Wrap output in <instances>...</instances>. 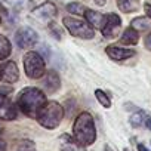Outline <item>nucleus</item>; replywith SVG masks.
<instances>
[{"label":"nucleus","instance_id":"1","mask_svg":"<svg viewBox=\"0 0 151 151\" xmlns=\"http://www.w3.org/2000/svg\"><path fill=\"white\" fill-rule=\"evenodd\" d=\"M47 102L46 93L39 89V88H24L17 99V107L21 110V113H24L27 117L30 119H37V116L40 114L42 108L45 107V104Z\"/></svg>","mask_w":151,"mask_h":151},{"label":"nucleus","instance_id":"2","mask_svg":"<svg viewBox=\"0 0 151 151\" xmlns=\"http://www.w3.org/2000/svg\"><path fill=\"white\" fill-rule=\"evenodd\" d=\"M73 138L80 147H91L96 141V126L91 113L82 111L74 120L73 124Z\"/></svg>","mask_w":151,"mask_h":151},{"label":"nucleus","instance_id":"3","mask_svg":"<svg viewBox=\"0 0 151 151\" xmlns=\"http://www.w3.org/2000/svg\"><path fill=\"white\" fill-rule=\"evenodd\" d=\"M64 119V108L56 101H47L37 116V122L45 129H56Z\"/></svg>","mask_w":151,"mask_h":151},{"label":"nucleus","instance_id":"4","mask_svg":"<svg viewBox=\"0 0 151 151\" xmlns=\"http://www.w3.org/2000/svg\"><path fill=\"white\" fill-rule=\"evenodd\" d=\"M22 64H24V73L28 79H33V80L42 79L46 73L45 56H42L37 50L25 52L22 58Z\"/></svg>","mask_w":151,"mask_h":151},{"label":"nucleus","instance_id":"5","mask_svg":"<svg viewBox=\"0 0 151 151\" xmlns=\"http://www.w3.org/2000/svg\"><path fill=\"white\" fill-rule=\"evenodd\" d=\"M62 24L71 36L77 37V39L91 40L95 37V28L91 27L86 19H80L74 15H67L62 18Z\"/></svg>","mask_w":151,"mask_h":151},{"label":"nucleus","instance_id":"6","mask_svg":"<svg viewBox=\"0 0 151 151\" xmlns=\"http://www.w3.org/2000/svg\"><path fill=\"white\" fill-rule=\"evenodd\" d=\"M15 43L21 49L33 47V46H36L39 43V34L31 27L24 25V27L17 30V33H15Z\"/></svg>","mask_w":151,"mask_h":151},{"label":"nucleus","instance_id":"7","mask_svg":"<svg viewBox=\"0 0 151 151\" xmlns=\"http://www.w3.org/2000/svg\"><path fill=\"white\" fill-rule=\"evenodd\" d=\"M122 28V18L117 14H107L104 15V21L101 25V33L105 39H114Z\"/></svg>","mask_w":151,"mask_h":151},{"label":"nucleus","instance_id":"8","mask_svg":"<svg viewBox=\"0 0 151 151\" xmlns=\"http://www.w3.org/2000/svg\"><path fill=\"white\" fill-rule=\"evenodd\" d=\"M18 119V107L17 104L8 96L0 93V120H17Z\"/></svg>","mask_w":151,"mask_h":151},{"label":"nucleus","instance_id":"9","mask_svg":"<svg viewBox=\"0 0 151 151\" xmlns=\"http://www.w3.org/2000/svg\"><path fill=\"white\" fill-rule=\"evenodd\" d=\"M0 73L2 80L6 83H17L19 79V70L15 61H5L0 64Z\"/></svg>","mask_w":151,"mask_h":151},{"label":"nucleus","instance_id":"10","mask_svg":"<svg viewBox=\"0 0 151 151\" xmlns=\"http://www.w3.org/2000/svg\"><path fill=\"white\" fill-rule=\"evenodd\" d=\"M105 53L108 55L110 59L113 61H124L129 59L132 56H135V50L133 49H127V47H120L117 45H108L105 47Z\"/></svg>","mask_w":151,"mask_h":151},{"label":"nucleus","instance_id":"11","mask_svg":"<svg viewBox=\"0 0 151 151\" xmlns=\"http://www.w3.org/2000/svg\"><path fill=\"white\" fill-rule=\"evenodd\" d=\"M56 6L53 2H45L42 5H39L37 8L33 9V15L39 19H43V21H50L56 17Z\"/></svg>","mask_w":151,"mask_h":151},{"label":"nucleus","instance_id":"12","mask_svg":"<svg viewBox=\"0 0 151 151\" xmlns=\"http://www.w3.org/2000/svg\"><path fill=\"white\" fill-rule=\"evenodd\" d=\"M43 88L45 92L52 95L55 93L59 88H61V79H59V74L55 70H49L45 73V80H43Z\"/></svg>","mask_w":151,"mask_h":151},{"label":"nucleus","instance_id":"13","mask_svg":"<svg viewBox=\"0 0 151 151\" xmlns=\"http://www.w3.org/2000/svg\"><path fill=\"white\" fill-rule=\"evenodd\" d=\"M59 142H61V151H85V148L80 147L70 135H65V133L61 135Z\"/></svg>","mask_w":151,"mask_h":151},{"label":"nucleus","instance_id":"14","mask_svg":"<svg viewBox=\"0 0 151 151\" xmlns=\"http://www.w3.org/2000/svg\"><path fill=\"white\" fill-rule=\"evenodd\" d=\"M138 42H139V31H136V30L132 28V27H127V28L123 31L122 37H120V43H122V45L135 46Z\"/></svg>","mask_w":151,"mask_h":151},{"label":"nucleus","instance_id":"15","mask_svg":"<svg viewBox=\"0 0 151 151\" xmlns=\"http://www.w3.org/2000/svg\"><path fill=\"white\" fill-rule=\"evenodd\" d=\"M85 19L88 21V24H89L91 27H93V28L96 30V28H101L102 21H104V15H102L101 12L93 11V9H88V11L85 12Z\"/></svg>","mask_w":151,"mask_h":151},{"label":"nucleus","instance_id":"16","mask_svg":"<svg viewBox=\"0 0 151 151\" xmlns=\"http://www.w3.org/2000/svg\"><path fill=\"white\" fill-rule=\"evenodd\" d=\"M11 53H12V43H11V40L6 36L0 34V62H3L5 59H8Z\"/></svg>","mask_w":151,"mask_h":151},{"label":"nucleus","instance_id":"17","mask_svg":"<svg viewBox=\"0 0 151 151\" xmlns=\"http://www.w3.org/2000/svg\"><path fill=\"white\" fill-rule=\"evenodd\" d=\"M117 8L124 14H132L139 9V0H117Z\"/></svg>","mask_w":151,"mask_h":151},{"label":"nucleus","instance_id":"18","mask_svg":"<svg viewBox=\"0 0 151 151\" xmlns=\"http://www.w3.org/2000/svg\"><path fill=\"white\" fill-rule=\"evenodd\" d=\"M130 27L135 28L136 31H145V30H148V28L151 27V22H150L148 17H147V18H145V17H138V18L132 19Z\"/></svg>","mask_w":151,"mask_h":151},{"label":"nucleus","instance_id":"19","mask_svg":"<svg viewBox=\"0 0 151 151\" xmlns=\"http://www.w3.org/2000/svg\"><path fill=\"white\" fill-rule=\"evenodd\" d=\"M147 119H148L147 113L142 110H138L136 113H133L130 116V124H132V127H141L142 124H145Z\"/></svg>","mask_w":151,"mask_h":151},{"label":"nucleus","instance_id":"20","mask_svg":"<svg viewBox=\"0 0 151 151\" xmlns=\"http://www.w3.org/2000/svg\"><path fill=\"white\" fill-rule=\"evenodd\" d=\"M67 12H70V14H73V15H85V12L89 9V8H86L83 3H79V2H71V3H68L67 5Z\"/></svg>","mask_w":151,"mask_h":151},{"label":"nucleus","instance_id":"21","mask_svg":"<svg viewBox=\"0 0 151 151\" xmlns=\"http://www.w3.org/2000/svg\"><path fill=\"white\" fill-rule=\"evenodd\" d=\"M8 3L17 11H27L33 6L31 0H8Z\"/></svg>","mask_w":151,"mask_h":151},{"label":"nucleus","instance_id":"22","mask_svg":"<svg viewBox=\"0 0 151 151\" xmlns=\"http://www.w3.org/2000/svg\"><path fill=\"white\" fill-rule=\"evenodd\" d=\"M95 98L98 99V102H99L104 108H110V107H111V99H110V96H108L104 91L95 89Z\"/></svg>","mask_w":151,"mask_h":151},{"label":"nucleus","instance_id":"23","mask_svg":"<svg viewBox=\"0 0 151 151\" xmlns=\"http://www.w3.org/2000/svg\"><path fill=\"white\" fill-rule=\"evenodd\" d=\"M17 151H36V145H34V142L30 141V139H22V141L18 144Z\"/></svg>","mask_w":151,"mask_h":151},{"label":"nucleus","instance_id":"24","mask_svg":"<svg viewBox=\"0 0 151 151\" xmlns=\"http://www.w3.org/2000/svg\"><path fill=\"white\" fill-rule=\"evenodd\" d=\"M49 30L52 31V34L55 36V39H58V40H61V37H62V33H61V30L55 25V22H50L49 24Z\"/></svg>","mask_w":151,"mask_h":151},{"label":"nucleus","instance_id":"25","mask_svg":"<svg viewBox=\"0 0 151 151\" xmlns=\"http://www.w3.org/2000/svg\"><path fill=\"white\" fill-rule=\"evenodd\" d=\"M144 45H145V47H147L148 50H151V33L145 36V39H144Z\"/></svg>","mask_w":151,"mask_h":151},{"label":"nucleus","instance_id":"26","mask_svg":"<svg viewBox=\"0 0 151 151\" xmlns=\"http://www.w3.org/2000/svg\"><path fill=\"white\" fill-rule=\"evenodd\" d=\"M144 11H145L147 17L151 19V3H144Z\"/></svg>","mask_w":151,"mask_h":151},{"label":"nucleus","instance_id":"27","mask_svg":"<svg viewBox=\"0 0 151 151\" xmlns=\"http://www.w3.org/2000/svg\"><path fill=\"white\" fill-rule=\"evenodd\" d=\"M6 148H8V145H6V141L0 136V151H6Z\"/></svg>","mask_w":151,"mask_h":151},{"label":"nucleus","instance_id":"28","mask_svg":"<svg viewBox=\"0 0 151 151\" xmlns=\"http://www.w3.org/2000/svg\"><path fill=\"white\" fill-rule=\"evenodd\" d=\"M138 151H150V150H148L144 144H138Z\"/></svg>","mask_w":151,"mask_h":151},{"label":"nucleus","instance_id":"29","mask_svg":"<svg viewBox=\"0 0 151 151\" xmlns=\"http://www.w3.org/2000/svg\"><path fill=\"white\" fill-rule=\"evenodd\" d=\"M93 2H95L98 6H104V5H105V0H93Z\"/></svg>","mask_w":151,"mask_h":151},{"label":"nucleus","instance_id":"30","mask_svg":"<svg viewBox=\"0 0 151 151\" xmlns=\"http://www.w3.org/2000/svg\"><path fill=\"white\" fill-rule=\"evenodd\" d=\"M145 126H147V127L151 130V119H150V117L147 119V122H145Z\"/></svg>","mask_w":151,"mask_h":151},{"label":"nucleus","instance_id":"31","mask_svg":"<svg viewBox=\"0 0 151 151\" xmlns=\"http://www.w3.org/2000/svg\"><path fill=\"white\" fill-rule=\"evenodd\" d=\"M123 151H132V150H130V148H124Z\"/></svg>","mask_w":151,"mask_h":151},{"label":"nucleus","instance_id":"32","mask_svg":"<svg viewBox=\"0 0 151 151\" xmlns=\"http://www.w3.org/2000/svg\"><path fill=\"white\" fill-rule=\"evenodd\" d=\"M0 82H2V73H0Z\"/></svg>","mask_w":151,"mask_h":151},{"label":"nucleus","instance_id":"33","mask_svg":"<svg viewBox=\"0 0 151 151\" xmlns=\"http://www.w3.org/2000/svg\"><path fill=\"white\" fill-rule=\"evenodd\" d=\"M0 22H2V17H0Z\"/></svg>","mask_w":151,"mask_h":151}]
</instances>
